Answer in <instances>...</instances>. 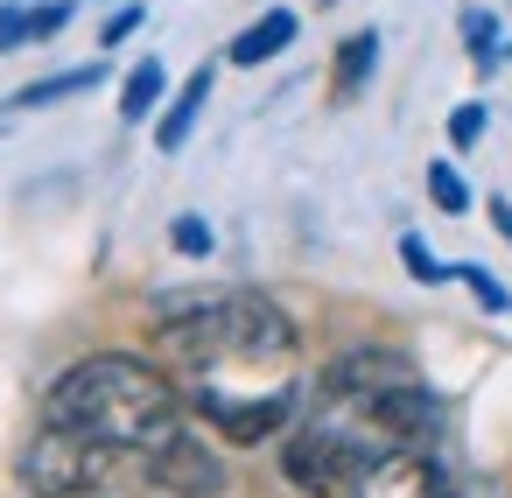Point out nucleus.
<instances>
[{"label":"nucleus","mask_w":512,"mask_h":498,"mask_svg":"<svg viewBox=\"0 0 512 498\" xmlns=\"http://www.w3.org/2000/svg\"><path fill=\"white\" fill-rule=\"evenodd\" d=\"M155 351L190 379L197 414L225 442H267L295 414V323L260 288H197L155 302Z\"/></svg>","instance_id":"1"},{"label":"nucleus","mask_w":512,"mask_h":498,"mask_svg":"<svg viewBox=\"0 0 512 498\" xmlns=\"http://www.w3.org/2000/svg\"><path fill=\"white\" fill-rule=\"evenodd\" d=\"M435 393L400 351H344L316 379V407L281 449V470L309 498H351L358 477L400 449H428Z\"/></svg>","instance_id":"2"},{"label":"nucleus","mask_w":512,"mask_h":498,"mask_svg":"<svg viewBox=\"0 0 512 498\" xmlns=\"http://www.w3.org/2000/svg\"><path fill=\"white\" fill-rule=\"evenodd\" d=\"M43 428H64L106 456L148 463L155 449H169L190 428V414L162 365H148L134 351H92L71 372H57V386L43 393Z\"/></svg>","instance_id":"3"},{"label":"nucleus","mask_w":512,"mask_h":498,"mask_svg":"<svg viewBox=\"0 0 512 498\" xmlns=\"http://www.w3.org/2000/svg\"><path fill=\"white\" fill-rule=\"evenodd\" d=\"M113 463H120V456H106V449H92V442H78V435H64V428H43V421H36V435H29V449H22V484H29L36 498H92Z\"/></svg>","instance_id":"4"},{"label":"nucleus","mask_w":512,"mask_h":498,"mask_svg":"<svg viewBox=\"0 0 512 498\" xmlns=\"http://www.w3.org/2000/svg\"><path fill=\"white\" fill-rule=\"evenodd\" d=\"M351 498H456V477L442 470V456H428V449H400V456L372 463V470L358 477Z\"/></svg>","instance_id":"5"},{"label":"nucleus","mask_w":512,"mask_h":498,"mask_svg":"<svg viewBox=\"0 0 512 498\" xmlns=\"http://www.w3.org/2000/svg\"><path fill=\"white\" fill-rule=\"evenodd\" d=\"M141 470H148L162 491H176V498H211V491H225V470H218V456H211V449H204L190 428H183L169 449H155Z\"/></svg>","instance_id":"6"},{"label":"nucleus","mask_w":512,"mask_h":498,"mask_svg":"<svg viewBox=\"0 0 512 498\" xmlns=\"http://www.w3.org/2000/svg\"><path fill=\"white\" fill-rule=\"evenodd\" d=\"M211 78H218V71H211V64H197V71H190V85L176 92V106L162 113V127H155V148H162V155H176V148L190 141V127H197V113H204V99H211Z\"/></svg>","instance_id":"7"},{"label":"nucleus","mask_w":512,"mask_h":498,"mask_svg":"<svg viewBox=\"0 0 512 498\" xmlns=\"http://www.w3.org/2000/svg\"><path fill=\"white\" fill-rule=\"evenodd\" d=\"M295 29H302V22H295L288 8L260 15V22H253L246 36H232V64H246V71H253V64H267V57H281V50L295 43Z\"/></svg>","instance_id":"8"},{"label":"nucleus","mask_w":512,"mask_h":498,"mask_svg":"<svg viewBox=\"0 0 512 498\" xmlns=\"http://www.w3.org/2000/svg\"><path fill=\"white\" fill-rule=\"evenodd\" d=\"M162 92H169V71H162L155 57H141V64L127 71V85H120V120H127V127H141V120L162 106Z\"/></svg>","instance_id":"9"},{"label":"nucleus","mask_w":512,"mask_h":498,"mask_svg":"<svg viewBox=\"0 0 512 498\" xmlns=\"http://www.w3.org/2000/svg\"><path fill=\"white\" fill-rule=\"evenodd\" d=\"M372 64H379V36H351V43L337 50V92H344V99H351V92H365Z\"/></svg>","instance_id":"10"},{"label":"nucleus","mask_w":512,"mask_h":498,"mask_svg":"<svg viewBox=\"0 0 512 498\" xmlns=\"http://www.w3.org/2000/svg\"><path fill=\"white\" fill-rule=\"evenodd\" d=\"M85 85H99V71H64V78H50V85H29V92H15V106H50V99L85 92Z\"/></svg>","instance_id":"11"},{"label":"nucleus","mask_w":512,"mask_h":498,"mask_svg":"<svg viewBox=\"0 0 512 498\" xmlns=\"http://www.w3.org/2000/svg\"><path fill=\"white\" fill-rule=\"evenodd\" d=\"M428 197H435L449 218H456V211H470V190H463V176H456L449 162H435V169H428Z\"/></svg>","instance_id":"12"},{"label":"nucleus","mask_w":512,"mask_h":498,"mask_svg":"<svg viewBox=\"0 0 512 498\" xmlns=\"http://www.w3.org/2000/svg\"><path fill=\"white\" fill-rule=\"evenodd\" d=\"M449 141H456V148H477V141H484V106H477V99L449 113Z\"/></svg>","instance_id":"13"},{"label":"nucleus","mask_w":512,"mask_h":498,"mask_svg":"<svg viewBox=\"0 0 512 498\" xmlns=\"http://www.w3.org/2000/svg\"><path fill=\"white\" fill-rule=\"evenodd\" d=\"M169 239H176V253H190V260H204V253H211V225H204V218H176V225H169Z\"/></svg>","instance_id":"14"},{"label":"nucleus","mask_w":512,"mask_h":498,"mask_svg":"<svg viewBox=\"0 0 512 498\" xmlns=\"http://www.w3.org/2000/svg\"><path fill=\"white\" fill-rule=\"evenodd\" d=\"M463 281H470V288H477V302H484V309H491V316H505V309H512V295H505V288H498V281H491V274H484V267H463Z\"/></svg>","instance_id":"15"},{"label":"nucleus","mask_w":512,"mask_h":498,"mask_svg":"<svg viewBox=\"0 0 512 498\" xmlns=\"http://www.w3.org/2000/svg\"><path fill=\"white\" fill-rule=\"evenodd\" d=\"M400 260H407V274H414V281H442V267L428 260V246H421V239H400Z\"/></svg>","instance_id":"16"},{"label":"nucleus","mask_w":512,"mask_h":498,"mask_svg":"<svg viewBox=\"0 0 512 498\" xmlns=\"http://www.w3.org/2000/svg\"><path fill=\"white\" fill-rule=\"evenodd\" d=\"M463 36H470V57L491 64V15H463Z\"/></svg>","instance_id":"17"},{"label":"nucleus","mask_w":512,"mask_h":498,"mask_svg":"<svg viewBox=\"0 0 512 498\" xmlns=\"http://www.w3.org/2000/svg\"><path fill=\"white\" fill-rule=\"evenodd\" d=\"M134 29H141V8H120V15H113V22H106V43H127V36H134Z\"/></svg>","instance_id":"18"},{"label":"nucleus","mask_w":512,"mask_h":498,"mask_svg":"<svg viewBox=\"0 0 512 498\" xmlns=\"http://www.w3.org/2000/svg\"><path fill=\"white\" fill-rule=\"evenodd\" d=\"M491 218H498V232L512 239V204H491Z\"/></svg>","instance_id":"19"}]
</instances>
